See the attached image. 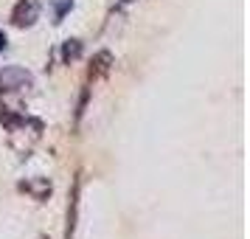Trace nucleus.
I'll list each match as a JSON object with an SVG mask.
<instances>
[{
	"instance_id": "obj_1",
	"label": "nucleus",
	"mask_w": 250,
	"mask_h": 239,
	"mask_svg": "<svg viewBox=\"0 0 250 239\" xmlns=\"http://www.w3.org/2000/svg\"><path fill=\"white\" fill-rule=\"evenodd\" d=\"M34 87V76L25 68H0V93H20Z\"/></svg>"
},
{
	"instance_id": "obj_2",
	"label": "nucleus",
	"mask_w": 250,
	"mask_h": 239,
	"mask_svg": "<svg viewBox=\"0 0 250 239\" xmlns=\"http://www.w3.org/2000/svg\"><path fill=\"white\" fill-rule=\"evenodd\" d=\"M79 194H82V174H76L68 197L70 203H68V222H65V239H73L76 225H79Z\"/></svg>"
},
{
	"instance_id": "obj_3",
	"label": "nucleus",
	"mask_w": 250,
	"mask_h": 239,
	"mask_svg": "<svg viewBox=\"0 0 250 239\" xmlns=\"http://www.w3.org/2000/svg\"><path fill=\"white\" fill-rule=\"evenodd\" d=\"M40 20V3L37 0H20L12 12V23L17 28H31Z\"/></svg>"
},
{
	"instance_id": "obj_4",
	"label": "nucleus",
	"mask_w": 250,
	"mask_h": 239,
	"mask_svg": "<svg viewBox=\"0 0 250 239\" xmlns=\"http://www.w3.org/2000/svg\"><path fill=\"white\" fill-rule=\"evenodd\" d=\"M20 192L31 194L34 200H48L51 197V180H45V177H34V180H23L20 183Z\"/></svg>"
},
{
	"instance_id": "obj_5",
	"label": "nucleus",
	"mask_w": 250,
	"mask_h": 239,
	"mask_svg": "<svg viewBox=\"0 0 250 239\" xmlns=\"http://www.w3.org/2000/svg\"><path fill=\"white\" fill-rule=\"evenodd\" d=\"M110 68H113V54H110V51H99V54L93 57L90 79H102V76H107Z\"/></svg>"
},
{
	"instance_id": "obj_6",
	"label": "nucleus",
	"mask_w": 250,
	"mask_h": 239,
	"mask_svg": "<svg viewBox=\"0 0 250 239\" xmlns=\"http://www.w3.org/2000/svg\"><path fill=\"white\" fill-rule=\"evenodd\" d=\"M82 57V43L79 40H65V45H62V62L70 65V62H76Z\"/></svg>"
},
{
	"instance_id": "obj_7",
	"label": "nucleus",
	"mask_w": 250,
	"mask_h": 239,
	"mask_svg": "<svg viewBox=\"0 0 250 239\" xmlns=\"http://www.w3.org/2000/svg\"><path fill=\"white\" fill-rule=\"evenodd\" d=\"M76 0H51V9H54V23H62L65 17L70 14Z\"/></svg>"
},
{
	"instance_id": "obj_8",
	"label": "nucleus",
	"mask_w": 250,
	"mask_h": 239,
	"mask_svg": "<svg viewBox=\"0 0 250 239\" xmlns=\"http://www.w3.org/2000/svg\"><path fill=\"white\" fill-rule=\"evenodd\" d=\"M87 99H90V87H84L79 96V107H76V121H82V115H84V107H87Z\"/></svg>"
},
{
	"instance_id": "obj_9",
	"label": "nucleus",
	"mask_w": 250,
	"mask_h": 239,
	"mask_svg": "<svg viewBox=\"0 0 250 239\" xmlns=\"http://www.w3.org/2000/svg\"><path fill=\"white\" fill-rule=\"evenodd\" d=\"M3 51H6V34L0 31V54H3Z\"/></svg>"
},
{
	"instance_id": "obj_10",
	"label": "nucleus",
	"mask_w": 250,
	"mask_h": 239,
	"mask_svg": "<svg viewBox=\"0 0 250 239\" xmlns=\"http://www.w3.org/2000/svg\"><path fill=\"white\" fill-rule=\"evenodd\" d=\"M115 3H129V0H115Z\"/></svg>"
}]
</instances>
